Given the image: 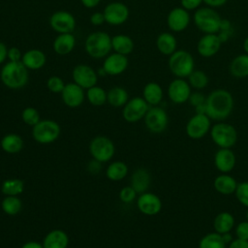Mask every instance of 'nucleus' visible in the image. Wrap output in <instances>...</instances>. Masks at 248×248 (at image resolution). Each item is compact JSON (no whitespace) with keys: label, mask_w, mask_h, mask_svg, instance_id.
<instances>
[{"label":"nucleus","mask_w":248,"mask_h":248,"mask_svg":"<svg viewBox=\"0 0 248 248\" xmlns=\"http://www.w3.org/2000/svg\"><path fill=\"white\" fill-rule=\"evenodd\" d=\"M32 138L41 144H49L54 142L60 136V125L51 119L40 120L32 127Z\"/></svg>","instance_id":"nucleus-6"},{"label":"nucleus","mask_w":248,"mask_h":248,"mask_svg":"<svg viewBox=\"0 0 248 248\" xmlns=\"http://www.w3.org/2000/svg\"><path fill=\"white\" fill-rule=\"evenodd\" d=\"M106 22L109 25H121L129 18V9L121 2H111L104 10Z\"/></svg>","instance_id":"nucleus-14"},{"label":"nucleus","mask_w":248,"mask_h":248,"mask_svg":"<svg viewBox=\"0 0 248 248\" xmlns=\"http://www.w3.org/2000/svg\"><path fill=\"white\" fill-rule=\"evenodd\" d=\"M243 48H244L245 53L248 54V37L245 38V40H244V42H243Z\"/></svg>","instance_id":"nucleus-55"},{"label":"nucleus","mask_w":248,"mask_h":248,"mask_svg":"<svg viewBox=\"0 0 248 248\" xmlns=\"http://www.w3.org/2000/svg\"><path fill=\"white\" fill-rule=\"evenodd\" d=\"M149 105L142 97H134L129 99L122 109V116L125 121L135 123L144 118Z\"/></svg>","instance_id":"nucleus-9"},{"label":"nucleus","mask_w":248,"mask_h":248,"mask_svg":"<svg viewBox=\"0 0 248 248\" xmlns=\"http://www.w3.org/2000/svg\"><path fill=\"white\" fill-rule=\"evenodd\" d=\"M97 72L90 66L85 64L77 65L72 72V78L75 83L82 87L83 89H88L97 84L98 81Z\"/></svg>","instance_id":"nucleus-11"},{"label":"nucleus","mask_w":248,"mask_h":248,"mask_svg":"<svg viewBox=\"0 0 248 248\" xmlns=\"http://www.w3.org/2000/svg\"><path fill=\"white\" fill-rule=\"evenodd\" d=\"M197 28L204 34H217L221 29L222 19L219 14L210 7H200L194 14Z\"/></svg>","instance_id":"nucleus-4"},{"label":"nucleus","mask_w":248,"mask_h":248,"mask_svg":"<svg viewBox=\"0 0 248 248\" xmlns=\"http://www.w3.org/2000/svg\"><path fill=\"white\" fill-rule=\"evenodd\" d=\"M20 248H44V246H43V243H41V242L30 240V241H26L25 243H23Z\"/></svg>","instance_id":"nucleus-53"},{"label":"nucleus","mask_w":248,"mask_h":248,"mask_svg":"<svg viewBox=\"0 0 248 248\" xmlns=\"http://www.w3.org/2000/svg\"><path fill=\"white\" fill-rule=\"evenodd\" d=\"M76 46V38L72 33L58 34L52 44L53 50L58 55H67L71 53Z\"/></svg>","instance_id":"nucleus-24"},{"label":"nucleus","mask_w":248,"mask_h":248,"mask_svg":"<svg viewBox=\"0 0 248 248\" xmlns=\"http://www.w3.org/2000/svg\"><path fill=\"white\" fill-rule=\"evenodd\" d=\"M212 140L221 148H231L237 140V133L231 124L220 122L215 124L210 131Z\"/></svg>","instance_id":"nucleus-8"},{"label":"nucleus","mask_w":248,"mask_h":248,"mask_svg":"<svg viewBox=\"0 0 248 248\" xmlns=\"http://www.w3.org/2000/svg\"><path fill=\"white\" fill-rule=\"evenodd\" d=\"M210 128V118L206 114L196 113L190 118L186 125L187 135L194 140L204 137Z\"/></svg>","instance_id":"nucleus-13"},{"label":"nucleus","mask_w":248,"mask_h":248,"mask_svg":"<svg viewBox=\"0 0 248 248\" xmlns=\"http://www.w3.org/2000/svg\"><path fill=\"white\" fill-rule=\"evenodd\" d=\"M156 46L162 54L170 56L176 50L177 41L171 33L163 32L156 39Z\"/></svg>","instance_id":"nucleus-28"},{"label":"nucleus","mask_w":248,"mask_h":248,"mask_svg":"<svg viewBox=\"0 0 248 248\" xmlns=\"http://www.w3.org/2000/svg\"><path fill=\"white\" fill-rule=\"evenodd\" d=\"M1 208L7 215L15 216L22 208V202L18 196H5L1 202Z\"/></svg>","instance_id":"nucleus-37"},{"label":"nucleus","mask_w":248,"mask_h":248,"mask_svg":"<svg viewBox=\"0 0 248 248\" xmlns=\"http://www.w3.org/2000/svg\"><path fill=\"white\" fill-rule=\"evenodd\" d=\"M143 119L146 128L155 134L165 131L169 122V117L166 110L158 106L149 108Z\"/></svg>","instance_id":"nucleus-10"},{"label":"nucleus","mask_w":248,"mask_h":248,"mask_svg":"<svg viewBox=\"0 0 248 248\" xmlns=\"http://www.w3.org/2000/svg\"><path fill=\"white\" fill-rule=\"evenodd\" d=\"M129 61L126 55L113 52L109 53L105 57L102 68L104 69L106 75L108 76H118L126 71L128 68Z\"/></svg>","instance_id":"nucleus-17"},{"label":"nucleus","mask_w":248,"mask_h":248,"mask_svg":"<svg viewBox=\"0 0 248 248\" xmlns=\"http://www.w3.org/2000/svg\"><path fill=\"white\" fill-rule=\"evenodd\" d=\"M168 95L172 103L183 104L189 100L191 95V86L185 79L177 78L169 84Z\"/></svg>","instance_id":"nucleus-15"},{"label":"nucleus","mask_w":248,"mask_h":248,"mask_svg":"<svg viewBox=\"0 0 248 248\" xmlns=\"http://www.w3.org/2000/svg\"><path fill=\"white\" fill-rule=\"evenodd\" d=\"M21 57H22V53L18 47L12 46L8 48L9 61H21Z\"/></svg>","instance_id":"nucleus-47"},{"label":"nucleus","mask_w":248,"mask_h":248,"mask_svg":"<svg viewBox=\"0 0 248 248\" xmlns=\"http://www.w3.org/2000/svg\"><path fill=\"white\" fill-rule=\"evenodd\" d=\"M237 183L235 179L228 174H221L214 179V188L223 195H231L235 192Z\"/></svg>","instance_id":"nucleus-32"},{"label":"nucleus","mask_w":248,"mask_h":248,"mask_svg":"<svg viewBox=\"0 0 248 248\" xmlns=\"http://www.w3.org/2000/svg\"><path fill=\"white\" fill-rule=\"evenodd\" d=\"M190 23V15L187 10L182 7L173 8L167 16L168 27L173 32H181L185 30Z\"/></svg>","instance_id":"nucleus-20"},{"label":"nucleus","mask_w":248,"mask_h":248,"mask_svg":"<svg viewBox=\"0 0 248 248\" xmlns=\"http://www.w3.org/2000/svg\"><path fill=\"white\" fill-rule=\"evenodd\" d=\"M137 198V192L133 189V187L125 186L119 192V199L124 203H131Z\"/></svg>","instance_id":"nucleus-43"},{"label":"nucleus","mask_w":248,"mask_h":248,"mask_svg":"<svg viewBox=\"0 0 248 248\" xmlns=\"http://www.w3.org/2000/svg\"><path fill=\"white\" fill-rule=\"evenodd\" d=\"M214 164L221 172H230L234 168L235 155L230 148H220L215 154Z\"/></svg>","instance_id":"nucleus-22"},{"label":"nucleus","mask_w":248,"mask_h":248,"mask_svg":"<svg viewBox=\"0 0 248 248\" xmlns=\"http://www.w3.org/2000/svg\"><path fill=\"white\" fill-rule=\"evenodd\" d=\"M90 22L95 25V26H99V25H102L104 22H106V19H105V16H104V13H101V12H95L91 15L90 16Z\"/></svg>","instance_id":"nucleus-48"},{"label":"nucleus","mask_w":248,"mask_h":248,"mask_svg":"<svg viewBox=\"0 0 248 248\" xmlns=\"http://www.w3.org/2000/svg\"><path fill=\"white\" fill-rule=\"evenodd\" d=\"M101 164L102 163H100V162H98V161H96V160H92L91 162H89V164H88V166H87V170H88V171L89 172H91V173H93V174H96V173H99L100 172V170H101Z\"/></svg>","instance_id":"nucleus-49"},{"label":"nucleus","mask_w":248,"mask_h":248,"mask_svg":"<svg viewBox=\"0 0 248 248\" xmlns=\"http://www.w3.org/2000/svg\"><path fill=\"white\" fill-rule=\"evenodd\" d=\"M206 101V98L200 92H195V93H191L190 97H189V102L192 106H194L195 108L204 104Z\"/></svg>","instance_id":"nucleus-45"},{"label":"nucleus","mask_w":248,"mask_h":248,"mask_svg":"<svg viewBox=\"0 0 248 248\" xmlns=\"http://www.w3.org/2000/svg\"><path fill=\"white\" fill-rule=\"evenodd\" d=\"M21 62L28 70H39L45 66L46 56L41 49L32 48L22 54Z\"/></svg>","instance_id":"nucleus-23"},{"label":"nucleus","mask_w":248,"mask_h":248,"mask_svg":"<svg viewBox=\"0 0 248 248\" xmlns=\"http://www.w3.org/2000/svg\"><path fill=\"white\" fill-rule=\"evenodd\" d=\"M7 58H8V48L4 43L0 42V65L4 63Z\"/></svg>","instance_id":"nucleus-52"},{"label":"nucleus","mask_w":248,"mask_h":248,"mask_svg":"<svg viewBox=\"0 0 248 248\" xmlns=\"http://www.w3.org/2000/svg\"><path fill=\"white\" fill-rule=\"evenodd\" d=\"M89 153L94 160L100 163H107L114 156L115 146L109 138L96 136L89 143Z\"/></svg>","instance_id":"nucleus-7"},{"label":"nucleus","mask_w":248,"mask_h":248,"mask_svg":"<svg viewBox=\"0 0 248 248\" xmlns=\"http://www.w3.org/2000/svg\"><path fill=\"white\" fill-rule=\"evenodd\" d=\"M128 101L129 94L127 90L121 86H114L107 92V102L114 108L124 107Z\"/></svg>","instance_id":"nucleus-31"},{"label":"nucleus","mask_w":248,"mask_h":248,"mask_svg":"<svg viewBox=\"0 0 248 248\" xmlns=\"http://www.w3.org/2000/svg\"><path fill=\"white\" fill-rule=\"evenodd\" d=\"M24 191V181L19 178H8L1 184V192L5 196H19Z\"/></svg>","instance_id":"nucleus-35"},{"label":"nucleus","mask_w":248,"mask_h":248,"mask_svg":"<svg viewBox=\"0 0 248 248\" xmlns=\"http://www.w3.org/2000/svg\"><path fill=\"white\" fill-rule=\"evenodd\" d=\"M111 47L114 52L127 56L134 49V41L128 35L118 34L111 37Z\"/></svg>","instance_id":"nucleus-30"},{"label":"nucleus","mask_w":248,"mask_h":248,"mask_svg":"<svg viewBox=\"0 0 248 248\" xmlns=\"http://www.w3.org/2000/svg\"><path fill=\"white\" fill-rule=\"evenodd\" d=\"M205 106V114L210 119L223 120L232 111L233 98L228 90L216 89L206 97Z\"/></svg>","instance_id":"nucleus-1"},{"label":"nucleus","mask_w":248,"mask_h":248,"mask_svg":"<svg viewBox=\"0 0 248 248\" xmlns=\"http://www.w3.org/2000/svg\"><path fill=\"white\" fill-rule=\"evenodd\" d=\"M221 44L222 42L217 34H204L198 42L197 51L201 56L209 58L217 54Z\"/></svg>","instance_id":"nucleus-19"},{"label":"nucleus","mask_w":248,"mask_h":248,"mask_svg":"<svg viewBox=\"0 0 248 248\" xmlns=\"http://www.w3.org/2000/svg\"><path fill=\"white\" fill-rule=\"evenodd\" d=\"M128 166L122 161H113L106 169V176L111 181H120L128 174Z\"/></svg>","instance_id":"nucleus-33"},{"label":"nucleus","mask_w":248,"mask_h":248,"mask_svg":"<svg viewBox=\"0 0 248 248\" xmlns=\"http://www.w3.org/2000/svg\"><path fill=\"white\" fill-rule=\"evenodd\" d=\"M163 89L161 85L155 81L146 83L142 90V98L150 106H157L163 99Z\"/></svg>","instance_id":"nucleus-27"},{"label":"nucleus","mask_w":248,"mask_h":248,"mask_svg":"<svg viewBox=\"0 0 248 248\" xmlns=\"http://www.w3.org/2000/svg\"><path fill=\"white\" fill-rule=\"evenodd\" d=\"M190 86L196 89H202L208 84L209 78L207 75L202 70H194L188 77Z\"/></svg>","instance_id":"nucleus-39"},{"label":"nucleus","mask_w":248,"mask_h":248,"mask_svg":"<svg viewBox=\"0 0 248 248\" xmlns=\"http://www.w3.org/2000/svg\"><path fill=\"white\" fill-rule=\"evenodd\" d=\"M246 219H247V221H248V211H247V213H246Z\"/></svg>","instance_id":"nucleus-56"},{"label":"nucleus","mask_w":248,"mask_h":248,"mask_svg":"<svg viewBox=\"0 0 248 248\" xmlns=\"http://www.w3.org/2000/svg\"><path fill=\"white\" fill-rule=\"evenodd\" d=\"M199 248H226V242L224 241L222 234L211 232L201 239Z\"/></svg>","instance_id":"nucleus-38"},{"label":"nucleus","mask_w":248,"mask_h":248,"mask_svg":"<svg viewBox=\"0 0 248 248\" xmlns=\"http://www.w3.org/2000/svg\"><path fill=\"white\" fill-rule=\"evenodd\" d=\"M228 0H202L204 4H206L210 8H217L225 5Z\"/></svg>","instance_id":"nucleus-51"},{"label":"nucleus","mask_w":248,"mask_h":248,"mask_svg":"<svg viewBox=\"0 0 248 248\" xmlns=\"http://www.w3.org/2000/svg\"><path fill=\"white\" fill-rule=\"evenodd\" d=\"M169 69L176 78H188L195 70V60L193 55L184 49L175 50L169 58Z\"/></svg>","instance_id":"nucleus-5"},{"label":"nucleus","mask_w":248,"mask_h":248,"mask_svg":"<svg viewBox=\"0 0 248 248\" xmlns=\"http://www.w3.org/2000/svg\"><path fill=\"white\" fill-rule=\"evenodd\" d=\"M137 206L139 210L147 216H153L158 214L162 209V202L160 198L149 192L140 194L137 199Z\"/></svg>","instance_id":"nucleus-16"},{"label":"nucleus","mask_w":248,"mask_h":248,"mask_svg":"<svg viewBox=\"0 0 248 248\" xmlns=\"http://www.w3.org/2000/svg\"><path fill=\"white\" fill-rule=\"evenodd\" d=\"M234 193L239 202L248 207V181H244L237 184Z\"/></svg>","instance_id":"nucleus-42"},{"label":"nucleus","mask_w":248,"mask_h":248,"mask_svg":"<svg viewBox=\"0 0 248 248\" xmlns=\"http://www.w3.org/2000/svg\"><path fill=\"white\" fill-rule=\"evenodd\" d=\"M28 69L21 61H9L4 64L0 71L2 83L10 89L24 87L28 82Z\"/></svg>","instance_id":"nucleus-2"},{"label":"nucleus","mask_w":248,"mask_h":248,"mask_svg":"<svg viewBox=\"0 0 248 248\" xmlns=\"http://www.w3.org/2000/svg\"><path fill=\"white\" fill-rule=\"evenodd\" d=\"M65 82L64 80L58 77V76H51L47 78L46 80V87L47 89L52 92V93H60L63 91L65 87Z\"/></svg>","instance_id":"nucleus-41"},{"label":"nucleus","mask_w":248,"mask_h":248,"mask_svg":"<svg viewBox=\"0 0 248 248\" xmlns=\"http://www.w3.org/2000/svg\"><path fill=\"white\" fill-rule=\"evenodd\" d=\"M232 76L237 78L248 77V54H239L235 56L230 63L229 67Z\"/></svg>","instance_id":"nucleus-29"},{"label":"nucleus","mask_w":248,"mask_h":248,"mask_svg":"<svg viewBox=\"0 0 248 248\" xmlns=\"http://www.w3.org/2000/svg\"><path fill=\"white\" fill-rule=\"evenodd\" d=\"M84 48L90 57L96 59L104 58L108 56L112 49L111 37L106 32H93L86 37Z\"/></svg>","instance_id":"nucleus-3"},{"label":"nucleus","mask_w":248,"mask_h":248,"mask_svg":"<svg viewBox=\"0 0 248 248\" xmlns=\"http://www.w3.org/2000/svg\"><path fill=\"white\" fill-rule=\"evenodd\" d=\"M61 98L67 107L72 108H78L85 99L84 89L74 81L66 83L63 91L61 92Z\"/></svg>","instance_id":"nucleus-18"},{"label":"nucleus","mask_w":248,"mask_h":248,"mask_svg":"<svg viewBox=\"0 0 248 248\" xmlns=\"http://www.w3.org/2000/svg\"><path fill=\"white\" fill-rule=\"evenodd\" d=\"M234 225V218L229 212H221L214 219V229L216 232L224 234L230 232Z\"/></svg>","instance_id":"nucleus-34"},{"label":"nucleus","mask_w":248,"mask_h":248,"mask_svg":"<svg viewBox=\"0 0 248 248\" xmlns=\"http://www.w3.org/2000/svg\"><path fill=\"white\" fill-rule=\"evenodd\" d=\"M229 248H248V240L236 238L230 243Z\"/></svg>","instance_id":"nucleus-50"},{"label":"nucleus","mask_w":248,"mask_h":248,"mask_svg":"<svg viewBox=\"0 0 248 248\" xmlns=\"http://www.w3.org/2000/svg\"><path fill=\"white\" fill-rule=\"evenodd\" d=\"M181 7L187 11L197 10L201 7L202 0H181Z\"/></svg>","instance_id":"nucleus-46"},{"label":"nucleus","mask_w":248,"mask_h":248,"mask_svg":"<svg viewBox=\"0 0 248 248\" xmlns=\"http://www.w3.org/2000/svg\"><path fill=\"white\" fill-rule=\"evenodd\" d=\"M76 18L70 12L57 11L49 17L50 27L58 34L72 33L76 28Z\"/></svg>","instance_id":"nucleus-12"},{"label":"nucleus","mask_w":248,"mask_h":248,"mask_svg":"<svg viewBox=\"0 0 248 248\" xmlns=\"http://www.w3.org/2000/svg\"><path fill=\"white\" fill-rule=\"evenodd\" d=\"M235 234L239 239L248 240V221H243L237 225Z\"/></svg>","instance_id":"nucleus-44"},{"label":"nucleus","mask_w":248,"mask_h":248,"mask_svg":"<svg viewBox=\"0 0 248 248\" xmlns=\"http://www.w3.org/2000/svg\"><path fill=\"white\" fill-rule=\"evenodd\" d=\"M85 98L94 107H101L107 103V91L97 84L88 88L85 93Z\"/></svg>","instance_id":"nucleus-36"},{"label":"nucleus","mask_w":248,"mask_h":248,"mask_svg":"<svg viewBox=\"0 0 248 248\" xmlns=\"http://www.w3.org/2000/svg\"><path fill=\"white\" fill-rule=\"evenodd\" d=\"M80 2L85 8H94L99 5L101 0H80Z\"/></svg>","instance_id":"nucleus-54"},{"label":"nucleus","mask_w":248,"mask_h":248,"mask_svg":"<svg viewBox=\"0 0 248 248\" xmlns=\"http://www.w3.org/2000/svg\"><path fill=\"white\" fill-rule=\"evenodd\" d=\"M150 181L151 177L149 171L143 168H140L132 174L131 186L137 192V194H142L149 188Z\"/></svg>","instance_id":"nucleus-25"},{"label":"nucleus","mask_w":248,"mask_h":248,"mask_svg":"<svg viewBox=\"0 0 248 248\" xmlns=\"http://www.w3.org/2000/svg\"><path fill=\"white\" fill-rule=\"evenodd\" d=\"M42 243L44 248H68L70 239L66 232L54 229L45 235Z\"/></svg>","instance_id":"nucleus-21"},{"label":"nucleus","mask_w":248,"mask_h":248,"mask_svg":"<svg viewBox=\"0 0 248 248\" xmlns=\"http://www.w3.org/2000/svg\"><path fill=\"white\" fill-rule=\"evenodd\" d=\"M23 140L18 134H6L0 140L2 150L8 154H16L23 148Z\"/></svg>","instance_id":"nucleus-26"},{"label":"nucleus","mask_w":248,"mask_h":248,"mask_svg":"<svg viewBox=\"0 0 248 248\" xmlns=\"http://www.w3.org/2000/svg\"><path fill=\"white\" fill-rule=\"evenodd\" d=\"M21 119L26 125L33 127L41 120V117L39 111L35 108L27 107L21 111Z\"/></svg>","instance_id":"nucleus-40"}]
</instances>
